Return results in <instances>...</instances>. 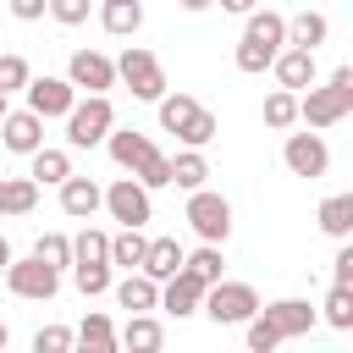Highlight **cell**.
<instances>
[{
  "label": "cell",
  "mask_w": 353,
  "mask_h": 353,
  "mask_svg": "<svg viewBox=\"0 0 353 353\" xmlns=\"http://www.w3.org/2000/svg\"><path fill=\"white\" fill-rule=\"evenodd\" d=\"M353 116V66H336L325 83H309V94H298V121L303 127H336Z\"/></svg>",
  "instance_id": "6da1fadb"
},
{
  "label": "cell",
  "mask_w": 353,
  "mask_h": 353,
  "mask_svg": "<svg viewBox=\"0 0 353 353\" xmlns=\"http://www.w3.org/2000/svg\"><path fill=\"white\" fill-rule=\"evenodd\" d=\"M116 83H127V94L132 99H160L171 83H165V66H160V55L154 50H143V44H127L121 55H116Z\"/></svg>",
  "instance_id": "7a4b0ae2"
},
{
  "label": "cell",
  "mask_w": 353,
  "mask_h": 353,
  "mask_svg": "<svg viewBox=\"0 0 353 353\" xmlns=\"http://www.w3.org/2000/svg\"><path fill=\"white\" fill-rule=\"evenodd\" d=\"M110 127H116V110H110L105 94L72 99V110H66V149H94V143H105Z\"/></svg>",
  "instance_id": "3957f363"
},
{
  "label": "cell",
  "mask_w": 353,
  "mask_h": 353,
  "mask_svg": "<svg viewBox=\"0 0 353 353\" xmlns=\"http://www.w3.org/2000/svg\"><path fill=\"white\" fill-rule=\"evenodd\" d=\"M215 325H243L254 309H259V292H254V281H210L204 287V303H199Z\"/></svg>",
  "instance_id": "277c9868"
},
{
  "label": "cell",
  "mask_w": 353,
  "mask_h": 353,
  "mask_svg": "<svg viewBox=\"0 0 353 353\" xmlns=\"http://www.w3.org/2000/svg\"><path fill=\"white\" fill-rule=\"evenodd\" d=\"M6 287H11V298L50 303V298L61 292V270H55V265H44L39 254H28V259H17V254H11V265H6Z\"/></svg>",
  "instance_id": "5b68a950"
},
{
  "label": "cell",
  "mask_w": 353,
  "mask_h": 353,
  "mask_svg": "<svg viewBox=\"0 0 353 353\" xmlns=\"http://www.w3.org/2000/svg\"><path fill=\"white\" fill-rule=\"evenodd\" d=\"M188 226L199 232V243H226L232 237V204L210 188H193L188 193Z\"/></svg>",
  "instance_id": "8992f818"
},
{
  "label": "cell",
  "mask_w": 353,
  "mask_h": 353,
  "mask_svg": "<svg viewBox=\"0 0 353 353\" xmlns=\"http://www.w3.org/2000/svg\"><path fill=\"white\" fill-rule=\"evenodd\" d=\"M99 210H110V221H121V226H149V221H154L149 188H143L138 176H116V182L105 188V204H99Z\"/></svg>",
  "instance_id": "52a82bcc"
},
{
  "label": "cell",
  "mask_w": 353,
  "mask_h": 353,
  "mask_svg": "<svg viewBox=\"0 0 353 353\" xmlns=\"http://www.w3.org/2000/svg\"><path fill=\"white\" fill-rule=\"evenodd\" d=\"M281 160H287V171H292V176H309V182L331 171V149H325V138H320V132H287Z\"/></svg>",
  "instance_id": "ba28073f"
},
{
  "label": "cell",
  "mask_w": 353,
  "mask_h": 353,
  "mask_svg": "<svg viewBox=\"0 0 353 353\" xmlns=\"http://www.w3.org/2000/svg\"><path fill=\"white\" fill-rule=\"evenodd\" d=\"M259 320L287 342V336H309L314 320H320V309L309 298H276V303H259Z\"/></svg>",
  "instance_id": "9c48e42d"
},
{
  "label": "cell",
  "mask_w": 353,
  "mask_h": 353,
  "mask_svg": "<svg viewBox=\"0 0 353 353\" xmlns=\"http://www.w3.org/2000/svg\"><path fill=\"white\" fill-rule=\"evenodd\" d=\"M66 83H72L77 94H105V88H116V61L99 55V50H72Z\"/></svg>",
  "instance_id": "30bf717a"
},
{
  "label": "cell",
  "mask_w": 353,
  "mask_h": 353,
  "mask_svg": "<svg viewBox=\"0 0 353 353\" xmlns=\"http://www.w3.org/2000/svg\"><path fill=\"white\" fill-rule=\"evenodd\" d=\"M204 276H193L188 265L182 270H171L165 281H160V303L154 309H165V314H176V320H188V314H199V303H204Z\"/></svg>",
  "instance_id": "8fae6325"
},
{
  "label": "cell",
  "mask_w": 353,
  "mask_h": 353,
  "mask_svg": "<svg viewBox=\"0 0 353 353\" xmlns=\"http://www.w3.org/2000/svg\"><path fill=\"white\" fill-rule=\"evenodd\" d=\"M0 143H6L11 154H33V149L44 143V116H39V110H6V116H0Z\"/></svg>",
  "instance_id": "7c38bea8"
},
{
  "label": "cell",
  "mask_w": 353,
  "mask_h": 353,
  "mask_svg": "<svg viewBox=\"0 0 353 353\" xmlns=\"http://www.w3.org/2000/svg\"><path fill=\"white\" fill-rule=\"evenodd\" d=\"M72 99H77V88L66 77H28V110H39L44 121L50 116H66Z\"/></svg>",
  "instance_id": "4fadbf2b"
},
{
  "label": "cell",
  "mask_w": 353,
  "mask_h": 353,
  "mask_svg": "<svg viewBox=\"0 0 353 353\" xmlns=\"http://www.w3.org/2000/svg\"><path fill=\"white\" fill-rule=\"evenodd\" d=\"M270 72H276V83H281V88H292V94H298V88H309V83L320 77V72H314V50H298V44H281V50H276V61H270Z\"/></svg>",
  "instance_id": "5bb4252c"
},
{
  "label": "cell",
  "mask_w": 353,
  "mask_h": 353,
  "mask_svg": "<svg viewBox=\"0 0 353 353\" xmlns=\"http://www.w3.org/2000/svg\"><path fill=\"white\" fill-rule=\"evenodd\" d=\"M105 149H110V160H116L121 171H138V165L154 154V138L138 132V127H110V132H105Z\"/></svg>",
  "instance_id": "9a60e30c"
},
{
  "label": "cell",
  "mask_w": 353,
  "mask_h": 353,
  "mask_svg": "<svg viewBox=\"0 0 353 353\" xmlns=\"http://www.w3.org/2000/svg\"><path fill=\"white\" fill-rule=\"evenodd\" d=\"M99 204H105V188H99L94 176H77V171H72V176L61 182V210H66L72 221H94Z\"/></svg>",
  "instance_id": "2e32d148"
},
{
  "label": "cell",
  "mask_w": 353,
  "mask_h": 353,
  "mask_svg": "<svg viewBox=\"0 0 353 353\" xmlns=\"http://www.w3.org/2000/svg\"><path fill=\"white\" fill-rule=\"evenodd\" d=\"M110 292H116V309H127V314H143V309L160 303V281L143 276V270H127L121 281H110Z\"/></svg>",
  "instance_id": "e0dca14e"
},
{
  "label": "cell",
  "mask_w": 353,
  "mask_h": 353,
  "mask_svg": "<svg viewBox=\"0 0 353 353\" xmlns=\"http://www.w3.org/2000/svg\"><path fill=\"white\" fill-rule=\"evenodd\" d=\"M116 342L132 347V353H160V347H165V325L143 309V314H127V325L116 331Z\"/></svg>",
  "instance_id": "ac0fdd59"
},
{
  "label": "cell",
  "mask_w": 353,
  "mask_h": 353,
  "mask_svg": "<svg viewBox=\"0 0 353 353\" xmlns=\"http://www.w3.org/2000/svg\"><path fill=\"white\" fill-rule=\"evenodd\" d=\"M28 176H33L39 188H61V182L72 176V154H66V149H50V143H39V149L28 154Z\"/></svg>",
  "instance_id": "d6986e66"
},
{
  "label": "cell",
  "mask_w": 353,
  "mask_h": 353,
  "mask_svg": "<svg viewBox=\"0 0 353 353\" xmlns=\"http://www.w3.org/2000/svg\"><path fill=\"white\" fill-rule=\"evenodd\" d=\"M99 28L110 39H132L143 28V0H99Z\"/></svg>",
  "instance_id": "ffe728a7"
},
{
  "label": "cell",
  "mask_w": 353,
  "mask_h": 353,
  "mask_svg": "<svg viewBox=\"0 0 353 353\" xmlns=\"http://www.w3.org/2000/svg\"><path fill=\"white\" fill-rule=\"evenodd\" d=\"M182 254H188V248H182L176 237H149V248H143V265H138V270H143V276H154V281H165L171 270H182Z\"/></svg>",
  "instance_id": "44dd1931"
},
{
  "label": "cell",
  "mask_w": 353,
  "mask_h": 353,
  "mask_svg": "<svg viewBox=\"0 0 353 353\" xmlns=\"http://www.w3.org/2000/svg\"><path fill=\"white\" fill-rule=\"evenodd\" d=\"M243 39H254V44H265V50H281L287 44V17L281 11H248V22H243Z\"/></svg>",
  "instance_id": "7402d4cb"
},
{
  "label": "cell",
  "mask_w": 353,
  "mask_h": 353,
  "mask_svg": "<svg viewBox=\"0 0 353 353\" xmlns=\"http://www.w3.org/2000/svg\"><path fill=\"white\" fill-rule=\"evenodd\" d=\"M331 39V22L320 17V11H298V17H287V44H298V50H320Z\"/></svg>",
  "instance_id": "603a6c76"
},
{
  "label": "cell",
  "mask_w": 353,
  "mask_h": 353,
  "mask_svg": "<svg viewBox=\"0 0 353 353\" xmlns=\"http://www.w3.org/2000/svg\"><path fill=\"white\" fill-rule=\"evenodd\" d=\"M204 182H210V160H204V149H182V154H171V188L193 193V188H204Z\"/></svg>",
  "instance_id": "cb8c5ba5"
},
{
  "label": "cell",
  "mask_w": 353,
  "mask_h": 353,
  "mask_svg": "<svg viewBox=\"0 0 353 353\" xmlns=\"http://www.w3.org/2000/svg\"><path fill=\"white\" fill-rule=\"evenodd\" d=\"M314 221H320V232H325V237H336V243H342V237L353 232V193H331V199L314 210Z\"/></svg>",
  "instance_id": "d4e9b609"
},
{
  "label": "cell",
  "mask_w": 353,
  "mask_h": 353,
  "mask_svg": "<svg viewBox=\"0 0 353 353\" xmlns=\"http://www.w3.org/2000/svg\"><path fill=\"white\" fill-rule=\"evenodd\" d=\"M72 342H77V347H88V353H116V347H121V342H116L110 314H99V309H94V314H88V320L72 331Z\"/></svg>",
  "instance_id": "484cf974"
},
{
  "label": "cell",
  "mask_w": 353,
  "mask_h": 353,
  "mask_svg": "<svg viewBox=\"0 0 353 353\" xmlns=\"http://www.w3.org/2000/svg\"><path fill=\"white\" fill-rule=\"evenodd\" d=\"M143 248H149L143 226H121V232L110 237V265H121V270H138V265H143Z\"/></svg>",
  "instance_id": "4316f807"
},
{
  "label": "cell",
  "mask_w": 353,
  "mask_h": 353,
  "mask_svg": "<svg viewBox=\"0 0 353 353\" xmlns=\"http://www.w3.org/2000/svg\"><path fill=\"white\" fill-rule=\"evenodd\" d=\"M320 320H325L331 331H353V287H347V281H331V292H325V303H320Z\"/></svg>",
  "instance_id": "83f0119b"
},
{
  "label": "cell",
  "mask_w": 353,
  "mask_h": 353,
  "mask_svg": "<svg viewBox=\"0 0 353 353\" xmlns=\"http://www.w3.org/2000/svg\"><path fill=\"white\" fill-rule=\"evenodd\" d=\"M94 259L110 265V237H105L99 226H83V232L72 237V265H94Z\"/></svg>",
  "instance_id": "f1b7e54d"
},
{
  "label": "cell",
  "mask_w": 353,
  "mask_h": 353,
  "mask_svg": "<svg viewBox=\"0 0 353 353\" xmlns=\"http://www.w3.org/2000/svg\"><path fill=\"white\" fill-rule=\"evenodd\" d=\"M215 132H221V121H215V116H210L204 105H199V110H193V116H188V121L176 127V138H182V149H204V143H210Z\"/></svg>",
  "instance_id": "f546056e"
},
{
  "label": "cell",
  "mask_w": 353,
  "mask_h": 353,
  "mask_svg": "<svg viewBox=\"0 0 353 353\" xmlns=\"http://www.w3.org/2000/svg\"><path fill=\"white\" fill-rule=\"evenodd\" d=\"M154 105H160V127H165V132H176V127L199 110V99H193V94H171V88H165Z\"/></svg>",
  "instance_id": "4dcf8cb0"
},
{
  "label": "cell",
  "mask_w": 353,
  "mask_h": 353,
  "mask_svg": "<svg viewBox=\"0 0 353 353\" xmlns=\"http://www.w3.org/2000/svg\"><path fill=\"white\" fill-rule=\"evenodd\" d=\"M292 121H298V94H292V88H276V94L265 99V127L287 132Z\"/></svg>",
  "instance_id": "1f68e13d"
},
{
  "label": "cell",
  "mask_w": 353,
  "mask_h": 353,
  "mask_svg": "<svg viewBox=\"0 0 353 353\" xmlns=\"http://www.w3.org/2000/svg\"><path fill=\"white\" fill-rule=\"evenodd\" d=\"M182 265H188L193 276H204V281H221V270H226V259H221V243H199L193 254H182Z\"/></svg>",
  "instance_id": "d6a6232c"
},
{
  "label": "cell",
  "mask_w": 353,
  "mask_h": 353,
  "mask_svg": "<svg viewBox=\"0 0 353 353\" xmlns=\"http://www.w3.org/2000/svg\"><path fill=\"white\" fill-rule=\"evenodd\" d=\"M39 204V182L33 176H11L6 182V215H33Z\"/></svg>",
  "instance_id": "836d02e7"
},
{
  "label": "cell",
  "mask_w": 353,
  "mask_h": 353,
  "mask_svg": "<svg viewBox=\"0 0 353 353\" xmlns=\"http://www.w3.org/2000/svg\"><path fill=\"white\" fill-rule=\"evenodd\" d=\"M33 254H39L44 265H55V270H66V265H72V237H66V232H39V243H33Z\"/></svg>",
  "instance_id": "e575fe53"
},
{
  "label": "cell",
  "mask_w": 353,
  "mask_h": 353,
  "mask_svg": "<svg viewBox=\"0 0 353 353\" xmlns=\"http://www.w3.org/2000/svg\"><path fill=\"white\" fill-rule=\"evenodd\" d=\"M72 281H77L83 298H99V292H110V265H105V259H94V265H72Z\"/></svg>",
  "instance_id": "d590c367"
},
{
  "label": "cell",
  "mask_w": 353,
  "mask_h": 353,
  "mask_svg": "<svg viewBox=\"0 0 353 353\" xmlns=\"http://www.w3.org/2000/svg\"><path fill=\"white\" fill-rule=\"evenodd\" d=\"M132 176H138L149 193H154V188H171V154H160V149H154V154H149V160H143Z\"/></svg>",
  "instance_id": "8d00e7d4"
},
{
  "label": "cell",
  "mask_w": 353,
  "mask_h": 353,
  "mask_svg": "<svg viewBox=\"0 0 353 353\" xmlns=\"http://www.w3.org/2000/svg\"><path fill=\"white\" fill-rule=\"evenodd\" d=\"M270 61H276V50H265V44H254V39L237 44V72H265Z\"/></svg>",
  "instance_id": "74e56055"
},
{
  "label": "cell",
  "mask_w": 353,
  "mask_h": 353,
  "mask_svg": "<svg viewBox=\"0 0 353 353\" xmlns=\"http://www.w3.org/2000/svg\"><path fill=\"white\" fill-rule=\"evenodd\" d=\"M72 347V331L66 325H39L33 331V353H66Z\"/></svg>",
  "instance_id": "f35d334b"
},
{
  "label": "cell",
  "mask_w": 353,
  "mask_h": 353,
  "mask_svg": "<svg viewBox=\"0 0 353 353\" xmlns=\"http://www.w3.org/2000/svg\"><path fill=\"white\" fill-rule=\"evenodd\" d=\"M28 77H33V72H28V61H22V55H0V88H6V94L28 88Z\"/></svg>",
  "instance_id": "ab89813d"
},
{
  "label": "cell",
  "mask_w": 353,
  "mask_h": 353,
  "mask_svg": "<svg viewBox=\"0 0 353 353\" xmlns=\"http://www.w3.org/2000/svg\"><path fill=\"white\" fill-rule=\"evenodd\" d=\"M88 6H94V0H50V17H55L61 28H83V22H88Z\"/></svg>",
  "instance_id": "60d3db41"
},
{
  "label": "cell",
  "mask_w": 353,
  "mask_h": 353,
  "mask_svg": "<svg viewBox=\"0 0 353 353\" xmlns=\"http://www.w3.org/2000/svg\"><path fill=\"white\" fill-rule=\"evenodd\" d=\"M331 281H347V287H353V248H347V243H342L336 259H331Z\"/></svg>",
  "instance_id": "b9f144b4"
},
{
  "label": "cell",
  "mask_w": 353,
  "mask_h": 353,
  "mask_svg": "<svg viewBox=\"0 0 353 353\" xmlns=\"http://www.w3.org/2000/svg\"><path fill=\"white\" fill-rule=\"evenodd\" d=\"M44 11H50V0H11V17L17 22H39Z\"/></svg>",
  "instance_id": "7bdbcfd3"
},
{
  "label": "cell",
  "mask_w": 353,
  "mask_h": 353,
  "mask_svg": "<svg viewBox=\"0 0 353 353\" xmlns=\"http://www.w3.org/2000/svg\"><path fill=\"white\" fill-rule=\"evenodd\" d=\"M259 0H221V11H232V17H248Z\"/></svg>",
  "instance_id": "ee69618b"
},
{
  "label": "cell",
  "mask_w": 353,
  "mask_h": 353,
  "mask_svg": "<svg viewBox=\"0 0 353 353\" xmlns=\"http://www.w3.org/2000/svg\"><path fill=\"white\" fill-rule=\"evenodd\" d=\"M176 6H182V11H210L215 0H176Z\"/></svg>",
  "instance_id": "f6af8a7d"
},
{
  "label": "cell",
  "mask_w": 353,
  "mask_h": 353,
  "mask_svg": "<svg viewBox=\"0 0 353 353\" xmlns=\"http://www.w3.org/2000/svg\"><path fill=\"white\" fill-rule=\"evenodd\" d=\"M6 265H11V243L0 237V276H6Z\"/></svg>",
  "instance_id": "bcb514c9"
},
{
  "label": "cell",
  "mask_w": 353,
  "mask_h": 353,
  "mask_svg": "<svg viewBox=\"0 0 353 353\" xmlns=\"http://www.w3.org/2000/svg\"><path fill=\"white\" fill-rule=\"evenodd\" d=\"M6 342H11V331H6V320H0V353H6Z\"/></svg>",
  "instance_id": "7dc6e473"
},
{
  "label": "cell",
  "mask_w": 353,
  "mask_h": 353,
  "mask_svg": "<svg viewBox=\"0 0 353 353\" xmlns=\"http://www.w3.org/2000/svg\"><path fill=\"white\" fill-rule=\"evenodd\" d=\"M0 221H6V182H0Z\"/></svg>",
  "instance_id": "c3c4849f"
},
{
  "label": "cell",
  "mask_w": 353,
  "mask_h": 353,
  "mask_svg": "<svg viewBox=\"0 0 353 353\" xmlns=\"http://www.w3.org/2000/svg\"><path fill=\"white\" fill-rule=\"evenodd\" d=\"M0 116H6V88H0Z\"/></svg>",
  "instance_id": "681fc988"
}]
</instances>
